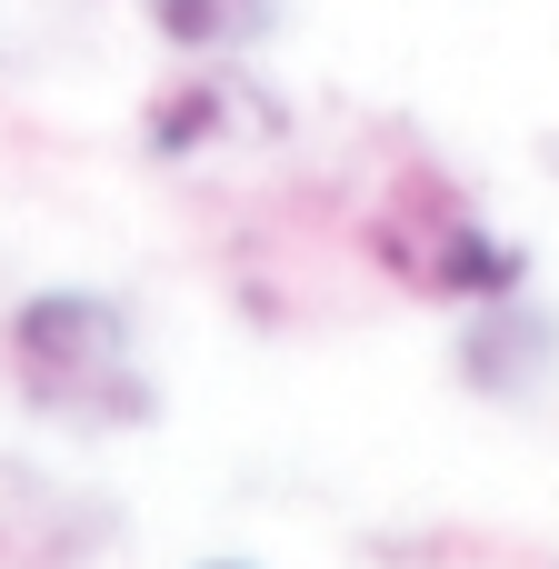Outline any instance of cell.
Wrapping results in <instances>:
<instances>
[{
	"label": "cell",
	"mask_w": 559,
	"mask_h": 569,
	"mask_svg": "<svg viewBox=\"0 0 559 569\" xmlns=\"http://www.w3.org/2000/svg\"><path fill=\"white\" fill-rule=\"evenodd\" d=\"M0 370L40 420L130 430L160 410V390L140 380V350H130V310L110 290H30L0 320Z\"/></svg>",
	"instance_id": "obj_1"
},
{
	"label": "cell",
	"mask_w": 559,
	"mask_h": 569,
	"mask_svg": "<svg viewBox=\"0 0 559 569\" xmlns=\"http://www.w3.org/2000/svg\"><path fill=\"white\" fill-rule=\"evenodd\" d=\"M370 260L420 290V300H450V310H480V300H520L530 280V250L500 240L480 210H460L440 180H410L380 220H370Z\"/></svg>",
	"instance_id": "obj_2"
},
{
	"label": "cell",
	"mask_w": 559,
	"mask_h": 569,
	"mask_svg": "<svg viewBox=\"0 0 559 569\" xmlns=\"http://www.w3.org/2000/svg\"><path fill=\"white\" fill-rule=\"evenodd\" d=\"M140 130H150L160 160H190V150H220V140H270L280 110H270L240 70H190V80H170V90L150 100Z\"/></svg>",
	"instance_id": "obj_3"
},
{
	"label": "cell",
	"mask_w": 559,
	"mask_h": 569,
	"mask_svg": "<svg viewBox=\"0 0 559 569\" xmlns=\"http://www.w3.org/2000/svg\"><path fill=\"white\" fill-rule=\"evenodd\" d=\"M150 30L190 60H240L280 30V0H150Z\"/></svg>",
	"instance_id": "obj_4"
},
{
	"label": "cell",
	"mask_w": 559,
	"mask_h": 569,
	"mask_svg": "<svg viewBox=\"0 0 559 569\" xmlns=\"http://www.w3.org/2000/svg\"><path fill=\"white\" fill-rule=\"evenodd\" d=\"M540 350H550V330H540L530 310H510V300H480V330L460 340V370H470L480 390H510V380H520Z\"/></svg>",
	"instance_id": "obj_5"
},
{
	"label": "cell",
	"mask_w": 559,
	"mask_h": 569,
	"mask_svg": "<svg viewBox=\"0 0 559 569\" xmlns=\"http://www.w3.org/2000/svg\"><path fill=\"white\" fill-rule=\"evenodd\" d=\"M190 569H250V560H190Z\"/></svg>",
	"instance_id": "obj_6"
}]
</instances>
